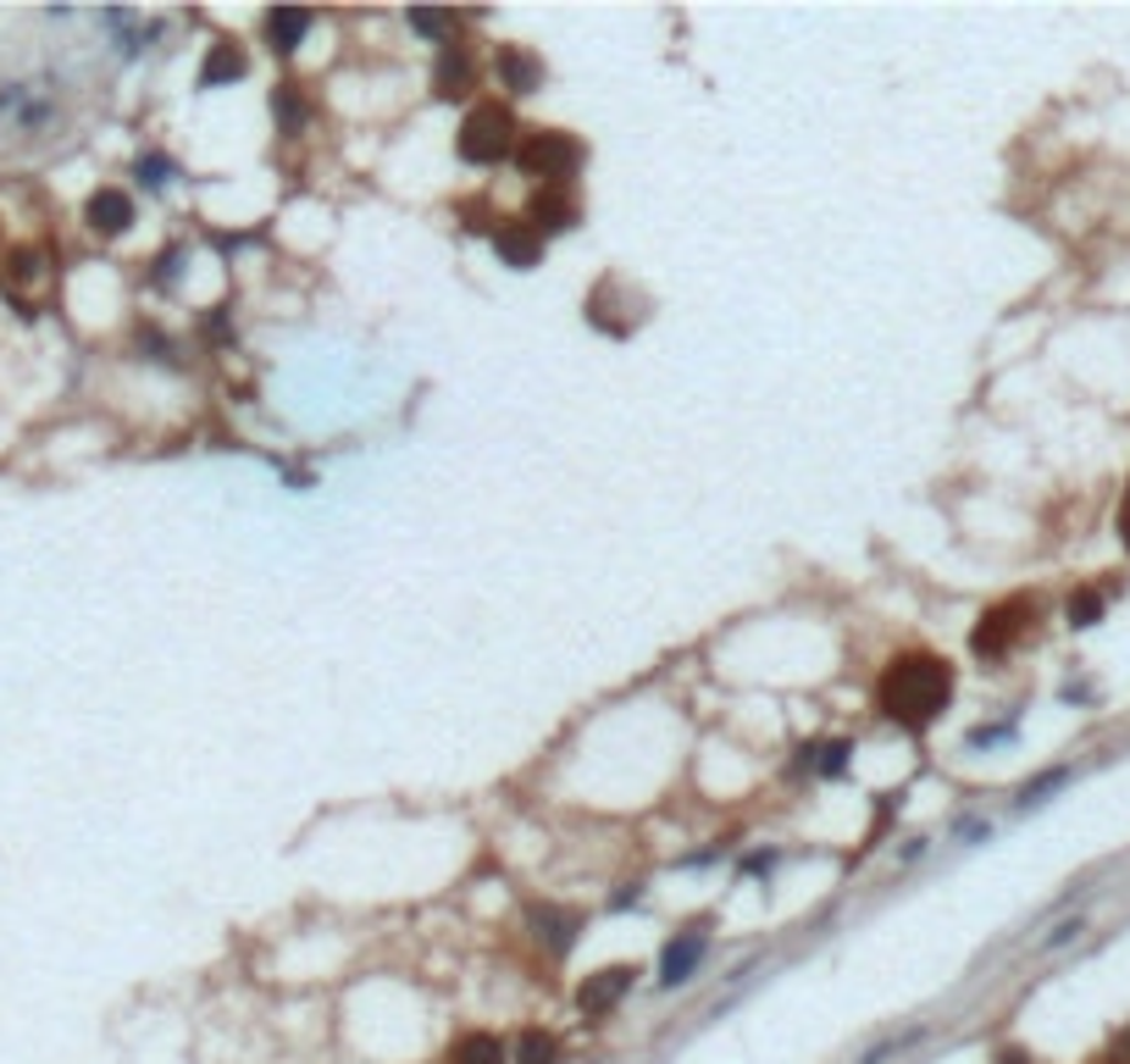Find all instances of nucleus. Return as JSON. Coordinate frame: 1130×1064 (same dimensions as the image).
Listing matches in <instances>:
<instances>
[{
	"mask_svg": "<svg viewBox=\"0 0 1130 1064\" xmlns=\"http://www.w3.org/2000/svg\"><path fill=\"white\" fill-rule=\"evenodd\" d=\"M510 1064H560V1036L543 1025H527L510 1047Z\"/></svg>",
	"mask_w": 1130,
	"mask_h": 1064,
	"instance_id": "dca6fc26",
	"label": "nucleus"
},
{
	"mask_svg": "<svg viewBox=\"0 0 1130 1064\" xmlns=\"http://www.w3.org/2000/svg\"><path fill=\"white\" fill-rule=\"evenodd\" d=\"M527 222H532L538 233H566V228H577V200H571L566 189H543V194L532 200Z\"/></svg>",
	"mask_w": 1130,
	"mask_h": 1064,
	"instance_id": "ddd939ff",
	"label": "nucleus"
},
{
	"mask_svg": "<svg viewBox=\"0 0 1130 1064\" xmlns=\"http://www.w3.org/2000/svg\"><path fill=\"white\" fill-rule=\"evenodd\" d=\"M1064 777H1069L1064 766H1058V771H1042L1036 782H1025V788H1020V804H1025V810H1031V804H1042V793H1053V788H1064Z\"/></svg>",
	"mask_w": 1130,
	"mask_h": 1064,
	"instance_id": "4be33fe9",
	"label": "nucleus"
},
{
	"mask_svg": "<svg viewBox=\"0 0 1130 1064\" xmlns=\"http://www.w3.org/2000/svg\"><path fill=\"white\" fill-rule=\"evenodd\" d=\"M1097 621H1102V593H1097V588H1075V593H1069V626L1086 632V626H1097Z\"/></svg>",
	"mask_w": 1130,
	"mask_h": 1064,
	"instance_id": "a211bd4d",
	"label": "nucleus"
},
{
	"mask_svg": "<svg viewBox=\"0 0 1130 1064\" xmlns=\"http://www.w3.org/2000/svg\"><path fill=\"white\" fill-rule=\"evenodd\" d=\"M1025 615H1031V604H1025V599L992 604V610L981 615V626L970 632V649H975L981 660H997V654H1008V649H1014V638L1025 632Z\"/></svg>",
	"mask_w": 1130,
	"mask_h": 1064,
	"instance_id": "20e7f679",
	"label": "nucleus"
},
{
	"mask_svg": "<svg viewBox=\"0 0 1130 1064\" xmlns=\"http://www.w3.org/2000/svg\"><path fill=\"white\" fill-rule=\"evenodd\" d=\"M632 981H637V970L632 965H610V970H593V976H582V987H577V1009L582 1014H610L626 992H632Z\"/></svg>",
	"mask_w": 1130,
	"mask_h": 1064,
	"instance_id": "423d86ee",
	"label": "nucleus"
},
{
	"mask_svg": "<svg viewBox=\"0 0 1130 1064\" xmlns=\"http://www.w3.org/2000/svg\"><path fill=\"white\" fill-rule=\"evenodd\" d=\"M178 178V161H167V156H139V183L145 189H167Z\"/></svg>",
	"mask_w": 1130,
	"mask_h": 1064,
	"instance_id": "aec40b11",
	"label": "nucleus"
},
{
	"mask_svg": "<svg viewBox=\"0 0 1130 1064\" xmlns=\"http://www.w3.org/2000/svg\"><path fill=\"white\" fill-rule=\"evenodd\" d=\"M582 161V145L571 134H555V128H532L516 139V167L532 172V178H566L571 167Z\"/></svg>",
	"mask_w": 1130,
	"mask_h": 1064,
	"instance_id": "7ed1b4c3",
	"label": "nucleus"
},
{
	"mask_svg": "<svg viewBox=\"0 0 1130 1064\" xmlns=\"http://www.w3.org/2000/svg\"><path fill=\"white\" fill-rule=\"evenodd\" d=\"M953 704V665L937 654H898L881 676V716L920 733Z\"/></svg>",
	"mask_w": 1130,
	"mask_h": 1064,
	"instance_id": "f257e3e1",
	"label": "nucleus"
},
{
	"mask_svg": "<svg viewBox=\"0 0 1130 1064\" xmlns=\"http://www.w3.org/2000/svg\"><path fill=\"white\" fill-rule=\"evenodd\" d=\"M494 250H499V261L505 266H516V272H532L538 261H543V233L532 228V222H499L494 228Z\"/></svg>",
	"mask_w": 1130,
	"mask_h": 1064,
	"instance_id": "0eeeda50",
	"label": "nucleus"
},
{
	"mask_svg": "<svg viewBox=\"0 0 1130 1064\" xmlns=\"http://www.w3.org/2000/svg\"><path fill=\"white\" fill-rule=\"evenodd\" d=\"M178 272H183V250L161 255V261H156V272H150V283H156V288H167V283H178Z\"/></svg>",
	"mask_w": 1130,
	"mask_h": 1064,
	"instance_id": "5701e85b",
	"label": "nucleus"
},
{
	"mask_svg": "<svg viewBox=\"0 0 1130 1064\" xmlns=\"http://www.w3.org/2000/svg\"><path fill=\"white\" fill-rule=\"evenodd\" d=\"M1119 538H1124V549H1130V488H1124V505H1119Z\"/></svg>",
	"mask_w": 1130,
	"mask_h": 1064,
	"instance_id": "bb28decb",
	"label": "nucleus"
},
{
	"mask_svg": "<svg viewBox=\"0 0 1130 1064\" xmlns=\"http://www.w3.org/2000/svg\"><path fill=\"white\" fill-rule=\"evenodd\" d=\"M244 73H250L244 51H239L233 40H217V45L205 51V62H200V89H222V84H239Z\"/></svg>",
	"mask_w": 1130,
	"mask_h": 1064,
	"instance_id": "9b49d317",
	"label": "nucleus"
},
{
	"mask_svg": "<svg viewBox=\"0 0 1130 1064\" xmlns=\"http://www.w3.org/2000/svg\"><path fill=\"white\" fill-rule=\"evenodd\" d=\"M272 117H277L283 134H299V128L310 123V101H305V89H299L294 78H283V84L272 89Z\"/></svg>",
	"mask_w": 1130,
	"mask_h": 1064,
	"instance_id": "2eb2a0df",
	"label": "nucleus"
},
{
	"mask_svg": "<svg viewBox=\"0 0 1130 1064\" xmlns=\"http://www.w3.org/2000/svg\"><path fill=\"white\" fill-rule=\"evenodd\" d=\"M450 1064H510V1053H505V1042H499V1036L472 1031V1036H461V1042H455Z\"/></svg>",
	"mask_w": 1130,
	"mask_h": 1064,
	"instance_id": "f3484780",
	"label": "nucleus"
},
{
	"mask_svg": "<svg viewBox=\"0 0 1130 1064\" xmlns=\"http://www.w3.org/2000/svg\"><path fill=\"white\" fill-rule=\"evenodd\" d=\"M455 150H461L466 161H477V167H494V161L516 156V117H510L499 101L472 106V112H466V123H461Z\"/></svg>",
	"mask_w": 1130,
	"mask_h": 1064,
	"instance_id": "f03ea898",
	"label": "nucleus"
},
{
	"mask_svg": "<svg viewBox=\"0 0 1130 1064\" xmlns=\"http://www.w3.org/2000/svg\"><path fill=\"white\" fill-rule=\"evenodd\" d=\"M84 222H89V233L117 239V233L134 228V200H128L123 189H95V194L84 200Z\"/></svg>",
	"mask_w": 1130,
	"mask_h": 1064,
	"instance_id": "6e6552de",
	"label": "nucleus"
},
{
	"mask_svg": "<svg viewBox=\"0 0 1130 1064\" xmlns=\"http://www.w3.org/2000/svg\"><path fill=\"white\" fill-rule=\"evenodd\" d=\"M261 29H266V45H272L277 56H294L299 40H305V29H310V12H299V7H272V12L261 18Z\"/></svg>",
	"mask_w": 1130,
	"mask_h": 1064,
	"instance_id": "9d476101",
	"label": "nucleus"
},
{
	"mask_svg": "<svg viewBox=\"0 0 1130 1064\" xmlns=\"http://www.w3.org/2000/svg\"><path fill=\"white\" fill-rule=\"evenodd\" d=\"M29 277H40V255H34V250H18V255H12V283H29Z\"/></svg>",
	"mask_w": 1130,
	"mask_h": 1064,
	"instance_id": "b1692460",
	"label": "nucleus"
},
{
	"mask_svg": "<svg viewBox=\"0 0 1130 1064\" xmlns=\"http://www.w3.org/2000/svg\"><path fill=\"white\" fill-rule=\"evenodd\" d=\"M810 755H815V771H821V777H848V755H854V749H848L843 738H837V744H821V749H810Z\"/></svg>",
	"mask_w": 1130,
	"mask_h": 1064,
	"instance_id": "6ab92c4d",
	"label": "nucleus"
},
{
	"mask_svg": "<svg viewBox=\"0 0 1130 1064\" xmlns=\"http://www.w3.org/2000/svg\"><path fill=\"white\" fill-rule=\"evenodd\" d=\"M411 29L427 34V40H444L455 29V12H411Z\"/></svg>",
	"mask_w": 1130,
	"mask_h": 1064,
	"instance_id": "412c9836",
	"label": "nucleus"
},
{
	"mask_svg": "<svg viewBox=\"0 0 1130 1064\" xmlns=\"http://www.w3.org/2000/svg\"><path fill=\"white\" fill-rule=\"evenodd\" d=\"M527 920H532V931H538V942H543L549 954H571V948H577V931H582V915H577V909L532 904Z\"/></svg>",
	"mask_w": 1130,
	"mask_h": 1064,
	"instance_id": "1a4fd4ad",
	"label": "nucleus"
},
{
	"mask_svg": "<svg viewBox=\"0 0 1130 1064\" xmlns=\"http://www.w3.org/2000/svg\"><path fill=\"white\" fill-rule=\"evenodd\" d=\"M704 948H709V920L698 926H682L665 948H659V987H682L687 976H698L704 965Z\"/></svg>",
	"mask_w": 1130,
	"mask_h": 1064,
	"instance_id": "39448f33",
	"label": "nucleus"
},
{
	"mask_svg": "<svg viewBox=\"0 0 1130 1064\" xmlns=\"http://www.w3.org/2000/svg\"><path fill=\"white\" fill-rule=\"evenodd\" d=\"M499 78H505L510 95H532V89H543V62H538L532 51L505 45V51H499Z\"/></svg>",
	"mask_w": 1130,
	"mask_h": 1064,
	"instance_id": "f8f14e48",
	"label": "nucleus"
},
{
	"mask_svg": "<svg viewBox=\"0 0 1130 1064\" xmlns=\"http://www.w3.org/2000/svg\"><path fill=\"white\" fill-rule=\"evenodd\" d=\"M433 89H439L444 101H461V95L472 89V62H466V51H461V45H439V73H433Z\"/></svg>",
	"mask_w": 1130,
	"mask_h": 1064,
	"instance_id": "4468645a",
	"label": "nucleus"
},
{
	"mask_svg": "<svg viewBox=\"0 0 1130 1064\" xmlns=\"http://www.w3.org/2000/svg\"><path fill=\"white\" fill-rule=\"evenodd\" d=\"M997 1064H1031L1025 1047H997Z\"/></svg>",
	"mask_w": 1130,
	"mask_h": 1064,
	"instance_id": "393cba45",
	"label": "nucleus"
},
{
	"mask_svg": "<svg viewBox=\"0 0 1130 1064\" xmlns=\"http://www.w3.org/2000/svg\"><path fill=\"white\" fill-rule=\"evenodd\" d=\"M1113 1058H1119V1064H1130V1025L1113 1036Z\"/></svg>",
	"mask_w": 1130,
	"mask_h": 1064,
	"instance_id": "a878e982",
	"label": "nucleus"
}]
</instances>
